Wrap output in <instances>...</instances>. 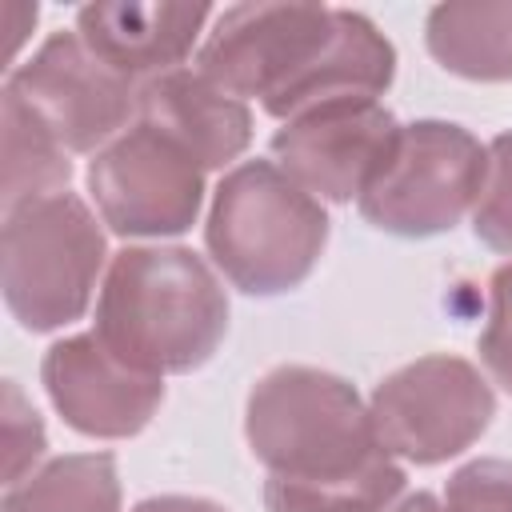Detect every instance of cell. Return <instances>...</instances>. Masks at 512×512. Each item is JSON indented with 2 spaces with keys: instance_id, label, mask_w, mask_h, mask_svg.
<instances>
[{
  "instance_id": "obj_1",
  "label": "cell",
  "mask_w": 512,
  "mask_h": 512,
  "mask_svg": "<svg viewBox=\"0 0 512 512\" xmlns=\"http://www.w3.org/2000/svg\"><path fill=\"white\" fill-rule=\"evenodd\" d=\"M244 436L268 468V512H388L408 484L360 392L328 368H268L248 392Z\"/></svg>"
},
{
  "instance_id": "obj_2",
  "label": "cell",
  "mask_w": 512,
  "mask_h": 512,
  "mask_svg": "<svg viewBox=\"0 0 512 512\" xmlns=\"http://www.w3.org/2000/svg\"><path fill=\"white\" fill-rule=\"evenodd\" d=\"M92 332L144 372H192L228 332V292L192 248L128 244L108 260Z\"/></svg>"
},
{
  "instance_id": "obj_3",
  "label": "cell",
  "mask_w": 512,
  "mask_h": 512,
  "mask_svg": "<svg viewBox=\"0 0 512 512\" xmlns=\"http://www.w3.org/2000/svg\"><path fill=\"white\" fill-rule=\"evenodd\" d=\"M328 244V212L276 160H244L224 172L204 220V248L244 296L300 288Z\"/></svg>"
},
{
  "instance_id": "obj_4",
  "label": "cell",
  "mask_w": 512,
  "mask_h": 512,
  "mask_svg": "<svg viewBox=\"0 0 512 512\" xmlns=\"http://www.w3.org/2000/svg\"><path fill=\"white\" fill-rule=\"evenodd\" d=\"M100 224L68 188L4 212L0 284L20 328L56 332L88 312L108 256Z\"/></svg>"
},
{
  "instance_id": "obj_5",
  "label": "cell",
  "mask_w": 512,
  "mask_h": 512,
  "mask_svg": "<svg viewBox=\"0 0 512 512\" xmlns=\"http://www.w3.org/2000/svg\"><path fill=\"white\" fill-rule=\"evenodd\" d=\"M488 172V148L452 120L400 124L396 144L364 188L360 216L404 240H428L452 232L480 200Z\"/></svg>"
},
{
  "instance_id": "obj_6",
  "label": "cell",
  "mask_w": 512,
  "mask_h": 512,
  "mask_svg": "<svg viewBox=\"0 0 512 512\" xmlns=\"http://www.w3.org/2000/svg\"><path fill=\"white\" fill-rule=\"evenodd\" d=\"M376 440L408 464L432 468L472 448L492 416L496 392L484 372L452 352H432L388 372L368 400Z\"/></svg>"
},
{
  "instance_id": "obj_7",
  "label": "cell",
  "mask_w": 512,
  "mask_h": 512,
  "mask_svg": "<svg viewBox=\"0 0 512 512\" xmlns=\"http://www.w3.org/2000/svg\"><path fill=\"white\" fill-rule=\"evenodd\" d=\"M332 32L336 8L328 4H232L208 28L196 72L240 100L256 96L272 116L324 56Z\"/></svg>"
},
{
  "instance_id": "obj_8",
  "label": "cell",
  "mask_w": 512,
  "mask_h": 512,
  "mask_svg": "<svg viewBox=\"0 0 512 512\" xmlns=\"http://www.w3.org/2000/svg\"><path fill=\"white\" fill-rule=\"evenodd\" d=\"M84 184L108 232L124 240L180 236L204 204V168L144 120L88 160Z\"/></svg>"
},
{
  "instance_id": "obj_9",
  "label": "cell",
  "mask_w": 512,
  "mask_h": 512,
  "mask_svg": "<svg viewBox=\"0 0 512 512\" xmlns=\"http://www.w3.org/2000/svg\"><path fill=\"white\" fill-rule=\"evenodd\" d=\"M16 92L68 152H100L140 116V84L108 68L72 32H52L28 60L8 72Z\"/></svg>"
},
{
  "instance_id": "obj_10",
  "label": "cell",
  "mask_w": 512,
  "mask_h": 512,
  "mask_svg": "<svg viewBox=\"0 0 512 512\" xmlns=\"http://www.w3.org/2000/svg\"><path fill=\"white\" fill-rule=\"evenodd\" d=\"M396 132L400 124L380 100H328L272 132V160L316 200L348 204L376 180Z\"/></svg>"
},
{
  "instance_id": "obj_11",
  "label": "cell",
  "mask_w": 512,
  "mask_h": 512,
  "mask_svg": "<svg viewBox=\"0 0 512 512\" xmlns=\"http://www.w3.org/2000/svg\"><path fill=\"white\" fill-rule=\"evenodd\" d=\"M40 380L64 424L96 440L144 432L164 404V376L128 364L96 332L56 340L40 360Z\"/></svg>"
},
{
  "instance_id": "obj_12",
  "label": "cell",
  "mask_w": 512,
  "mask_h": 512,
  "mask_svg": "<svg viewBox=\"0 0 512 512\" xmlns=\"http://www.w3.org/2000/svg\"><path fill=\"white\" fill-rule=\"evenodd\" d=\"M212 8L172 0H100L76 12V36L132 84L176 72L196 48Z\"/></svg>"
},
{
  "instance_id": "obj_13",
  "label": "cell",
  "mask_w": 512,
  "mask_h": 512,
  "mask_svg": "<svg viewBox=\"0 0 512 512\" xmlns=\"http://www.w3.org/2000/svg\"><path fill=\"white\" fill-rule=\"evenodd\" d=\"M176 140L204 172L236 164L252 144V108L248 100L224 92L196 68L164 72L140 84V116Z\"/></svg>"
},
{
  "instance_id": "obj_14",
  "label": "cell",
  "mask_w": 512,
  "mask_h": 512,
  "mask_svg": "<svg viewBox=\"0 0 512 512\" xmlns=\"http://www.w3.org/2000/svg\"><path fill=\"white\" fill-rule=\"evenodd\" d=\"M432 60L464 80H512V0L504 4H436L424 20Z\"/></svg>"
},
{
  "instance_id": "obj_15",
  "label": "cell",
  "mask_w": 512,
  "mask_h": 512,
  "mask_svg": "<svg viewBox=\"0 0 512 512\" xmlns=\"http://www.w3.org/2000/svg\"><path fill=\"white\" fill-rule=\"evenodd\" d=\"M0 512H120V472L112 452L52 456L4 488Z\"/></svg>"
},
{
  "instance_id": "obj_16",
  "label": "cell",
  "mask_w": 512,
  "mask_h": 512,
  "mask_svg": "<svg viewBox=\"0 0 512 512\" xmlns=\"http://www.w3.org/2000/svg\"><path fill=\"white\" fill-rule=\"evenodd\" d=\"M72 180L68 148L48 132V124L4 88V212L52 192H64Z\"/></svg>"
},
{
  "instance_id": "obj_17",
  "label": "cell",
  "mask_w": 512,
  "mask_h": 512,
  "mask_svg": "<svg viewBox=\"0 0 512 512\" xmlns=\"http://www.w3.org/2000/svg\"><path fill=\"white\" fill-rule=\"evenodd\" d=\"M472 232L492 252L512 256V128L488 140V172L472 208Z\"/></svg>"
},
{
  "instance_id": "obj_18",
  "label": "cell",
  "mask_w": 512,
  "mask_h": 512,
  "mask_svg": "<svg viewBox=\"0 0 512 512\" xmlns=\"http://www.w3.org/2000/svg\"><path fill=\"white\" fill-rule=\"evenodd\" d=\"M444 512H512V460L480 456L444 484Z\"/></svg>"
},
{
  "instance_id": "obj_19",
  "label": "cell",
  "mask_w": 512,
  "mask_h": 512,
  "mask_svg": "<svg viewBox=\"0 0 512 512\" xmlns=\"http://www.w3.org/2000/svg\"><path fill=\"white\" fill-rule=\"evenodd\" d=\"M484 372L512 392V264H500L488 280V320L476 340Z\"/></svg>"
},
{
  "instance_id": "obj_20",
  "label": "cell",
  "mask_w": 512,
  "mask_h": 512,
  "mask_svg": "<svg viewBox=\"0 0 512 512\" xmlns=\"http://www.w3.org/2000/svg\"><path fill=\"white\" fill-rule=\"evenodd\" d=\"M48 436H44V420L36 416V408L24 400L20 384L8 380L4 384V484L24 480L28 472H36V460L44 456Z\"/></svg>"
},
{
  "instance_id": "obj_21",
  "label": "cell",
  "mask_w": 512,
  "mask_h": 512,
  "mask_svg": "<svg viewBox=\"0 0 512 512\" xmlns=\"http://www.w3.org/2000/svg\"><path fill=\"white\" fill-rule=\"evenodd\" d=\"M132 512H228L224 504L208 500V496H180V492H164V496H148L140 504H132Z\"/></svg>"
},
{
  "instance_id": "obj_22",
  "label": "cell",
  "mask_w": 512,
  "mask_h": 512,
  "mask_svg": "<svg viewBox=\"0 0 512 512\" xmlns=\"http://www.w3.org/2000/svg\"><path fill=\"white\" fill-rule=\"evenodd\" d=\"M388 512H444V504H440L432 492H412V496L396 500Z\"/></svg>"
}]
</instances>
